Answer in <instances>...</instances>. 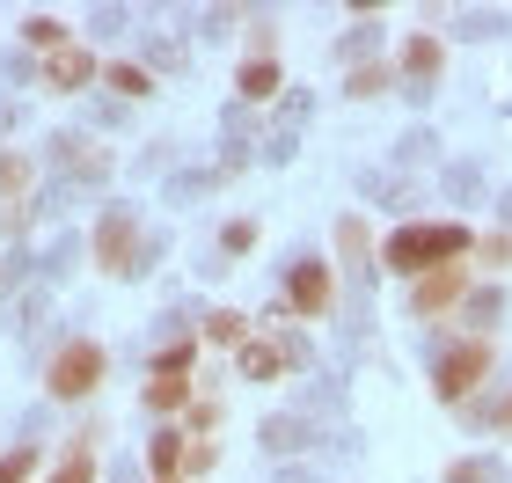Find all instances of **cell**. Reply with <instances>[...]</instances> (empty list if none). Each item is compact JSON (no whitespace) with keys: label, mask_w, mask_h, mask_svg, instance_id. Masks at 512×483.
Listing matches in <instances>:
<instances>
[{"label":"cell","mask_w":512,"mask_h":483,"mask_svg":"<svg viewBox=\"0 0 512 483\" xmlns=\"http://www.w3.org/2000/svg\"><path fill=\"white\" fill-rule=\"evenodd\" d=\"M476 264H491V271L512 264V235H483V242H476Z\"/></svg>","instance_id":"cell-22"},{"label":"cell","mask_w":512,"mask_h":483,"mask_svg":"<svg viewBox=\"0 0 512 483\" xmlns=\"http://www.w3.org/2000/svg\"><path fill=\"white\" fill-rule=\"evenodd\" d=\"M476 249V235L461 220H425V227H395L388 235V271H403V279H425V271H447V264H461Z\"/></svg>","instance_id":"cell-1"},{"label":"cell","mask_w":512,"mask_h":483,"mask_svg":"<svg viewBox=\"0 0 512 483\" xmlns=\"http://www.w3.org/2000/svg\"><path fill=\"white\" fill-rule=\"evenodd\" d=\"M183 425H169V432H154V447H147V469H154V483H169V476H183Z\"/></svg>","instance_id":"cell-10"},{"label":"cell","mask_w":512,"mask_h":483,"mask_svg":"<svg viewBox=\"0 0 512 483\" xmlns=\"http://www.w3.org/2000/svg\"><path fill=\"white\" fill-rule=\"evenodd\" d=\"M447 483H498V469H491V462H454Z\"/></svg>","instance_id":"cell-23"},{"label":"cell","mask_w":512,"mask_h":483,"mask_svg":"<svg viewBox=\"0 0 512 483\" xmlns=\"http://www.w3.org/2000/svg\"><path fill=\"white\" fill-rule=\"evenodd\" d=\"M30 191V161L22 154H0V198H22Z\"/></svg>","instance_id":"cell-18"},{"label":"cell","mask_w":512,"mask_h":483,"mask_svg":"<svg viewBox=\"0 0 512 483\" xmlns=\"http://www.w3.org/2000/svg\"><path fill=\"white\" fill-rule=\"evenodd\" d=\"M191 469H213V440H191V454H183V476Z\"/></svg>","instance_id":"cell-24"},{"label":"cell","mask_w":512,"mask_h":483,"mask_svg":"<svg viewBox=\"0 0 512 483\" xmlns=\"http://www.w3.org/2000/svg\"><path fill=\"white\" fill-rule=\"evenodd\" d=\"M22 37H30L37 52H66V22L59 15H30V22H22Z\"/></svg>","instance_id":"cell-15"},{"label":"cell","mask_w":512,"mask_h":483,"mask_svg":"<svg viewBox=\"0 0 512 483\" xmlns=\"http://www.w3.org/2000/svg\"><path fill=\"white\" fill-rule=\"evenodd\" d=\"M439 59H447V52H439V37H410L403 44V74H439Z\"/></svg>","instance_id":"cell-16"},{"label":"cell","mask_w":512,"mask_h":483,"mask_svg":"<svg viewBox=\"0 0 512 483\" xmlns=\"http://www.w3.org/2000/svg\"><path fill=\"white\" fill-rule=\"evenodd\" d=\"M256 330H249V315H235V308H220V315H205V344H227V352H242Z\"/></svg>","instance_id":"cell-13"},{"label":"cell","mask_w":512,"mask_h":483,"mask_svg":"<svg viewBox=\"0 0 512 483\" xmlns=\"http://www.w3.org/2000/svg\"><path fill=\"white\" fill-rule=\"evenodd\" d=\"M198 396H191V374H154L147 381V410L154 418H176V410H191Z\"/></svg>","instance_id":"cell-8"},{"label":"cell","mask_w":512,"mask_h":483,"mask_svg":"<svg viewBox=\"0 0 512 483\" xmlns=\"http://www.w3.org/2000/svg\"><path fill=\"white\" fill-rule=\"evenodd\" d=\"M52 483H96V432H81V440L66 447V462L52 469Z\"/></svg>","instance_id":"cell-12"},{"label":"cell","mask_w":512,"mask_h":483,"mask_svg":"<svg viewBox=\"0 0 512 483\" xmlns=\"http://www.w3.org/2000/svg\"><path fill=\"white\" fill-rule=\"evenodd\" d=\"M191 366H198V344H191V337H183V344H161V352H154V374H191Z\"/></svg>","instance_id":"cell-17"},{"label":"cell","mask_w":512,"mask_h":483,"mask_svg":"<svg viewBox=\"0 0 512 483\" xmlns=\"http://www.w3.org/2000/svg\"><path fill=\"white\" fill-rule=\"evenodd\" d=\"M491 425H498V432H512V388H505V396L491 403Z\"/></svg>","instance_id":"cell-25"},{"label":"cell","mask_w":512,"mask_h":483,"mask_svg":"<svg viewBox=\"0 0 512 483\" xmlns=\"http://www.w3.org/2000/svg\"><path fill=\"white\" fill-rule=\"evenodd\" d=\"M169 483H183V476H169Z\"/></svg>","instance_id":"cell-26"},{"label":"cell","mask_w":512,"mask_h":483,"mask_svg":"<svg viewBox=\"0 0 512 483\" xmlns=\"http://www.w3.org/2000/svg\"><path fill=\"white\" fill-rule=\"evenodd\" d=\"M139 257H147L139 227H132L125 213H103V220H96V264L110 271V279H132V271H139Z\"/></svg>","instance_id":"cell-4"},{"label":"cell","mask_w":512,"mask_h":483,"mask_svg":"<svg viewBox=\"0 0 512 483\" xmlns=\"http://www.w3.org/2000/svg\"><path fill=\"white\" fill-rule=\"evenodd\" d=\"M344 88H352V96H381V88H388V66H352V81H344Z\"/></svg>","instance_id":"cell-19"},{"label":"cell","mask_w":512,"mask_h":483,"mask_svg":"<svg viewBox=\"0 0 512 483\" xmlns=\"http://www.w3.org/2000/svg\"><path fill=\"white\" fill-rule=\"evenodd\" d=\"M96 74H103V66L88 59L81 44H66V52H52V66H44V81H52V88H81V81H96Z\"/></svg>","instance_id":"cell-9"},{"label":"cell","mask_w":512,"mask_h":483,"mask_svg":"<svg viewBox=\"0 0 512 483\" xmlns=\"http://www.w3.org/2000/svg\"><path fill=\"white\" fill-rule=\"evenodd\" d=\"M286 301L300 315H330L337 301V279H330V264H293V279H286Z\"/></svg>","instance_id":"cell-7"},{"label":"cell","mask_w":512,"mask_h":483,"mask_svg":"<svg viewBox=\"0 0 512 483\" xmlns=\"http://www.w3.org/2000/svg\"><path fill=\"white\" fill-rule=\"evenodd\" d=\"M293 359H300V344H286V337H249L242 352H235L242 381H278V374H286Z\"/></svg>","instance_id":"cell-6"},{"label":"cell","mask_w":512,"mask_h":483,"mask_svg":"<svg viewBox=\"0 0 512 483\" xmlns=\"http://www.w3.org/2000/svg\"><path fill=\"white\" fill-rule=\"evenodd\" d=\"M103 344H88V337H74V344H59L52 352V366H44V388H52L59 403H81V396H96V381H103Z\"/></svg>","instance_id":"cell-2"},{"label":"cell","mask_w":512,"mask_h":483,"mask_svg":"<svg viewBox=\"0 0 512 483\" xmlns=\"http://www.w3.org/2000/svg\"><path fill=\"white\" fill-rule=\"evenodd\" d=\"M37 469V447H15V454H0V483H22Z\"/></svg>","instance_id":"cell-21"},{"label":"cell","mask_w":512,"mask_h":483,"mask_svg":"<svg viewBox=\"0 0 512 483\" xmlns=\"http://www.w3.org/2000/svg\"><path fill=\"white\" fill-rule=\"evenodd\" d=\"M461 293H469V264H447V271H425V279H410V308H417V315H447Z\"/></svg>","instance_id":"cell-5"},{"label":"cell","mask_w":512,"mask_h":483,"mask_svg":"<svg viewBox=\"0 0 512 483\" xmlns=\"http://www.w3.org/2000/svg\"><path fill=\"white\" fill-rule=\"evenodd\" d=\"M483 374H491V344H483V337H461V344L439 352L432 388H439V403H469L476 388H483Z\"/></svg>","instance_id":"cell-3"},{"label":"cell","mask_w":512,"mask_h":483,"mask_svg":"<svg viewBox=\"0 0 512 483\" xmlns=\"http://www.w3.org/2000/svg\"><path fill=\"white\" fill-rule=\"evenodd\" d=\"M235 88H242L249 103H271V96H278V59H271V52H256L242 74H235Z\"/></svg>","instance_id":"cell-11"},{"label":"cell","mask_w":512,"mask_h":483,"mask_svg":"<svg viewBox=\"0 0 512 483\" xmlns=\"http://www.w3.org/2000/svg\"><path fill=\"white\" fill-rule=\"evenodd\" d=\"M103 81L118 88V96H147V88H154V81H147V66H132V59H110V66H103Z\"/></svg>","instance_id":"cell-14"},{"label":"cell","mask_w":512,"mask_h":483,"mask_svg":"<svg viewBox=\"0 0 512 483\" xmlns=\"http://www.w3.org/2000/svg\"><path fill=\"white\" fill-rule=\"evenodd\" d=\"M337 249H344V257H366V220L344 213V220H337Z\"/></svg>","instance_id":"cell-20"}]
</instances>
